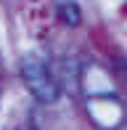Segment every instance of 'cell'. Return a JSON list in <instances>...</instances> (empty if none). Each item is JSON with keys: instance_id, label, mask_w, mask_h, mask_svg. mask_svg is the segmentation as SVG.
<instances>
[{"instance_id": "cell-1", "label": "cell", "mask_w": 127, "mask_h": 130, "mask_svg": "<svg viewBox=\"0 0 127 130\" xmlns=\"http://www.w3.org/2000/svg\"><path fill=\"white\" fill-rule=\"evenodd\" d=\"M19 74L24 88L37 98L40 104H56L58 101V82H56L53 72L48 69V64L37 56V53H27L19 61Z\"/></svg>"}, {"instance_id": "cell-2", "label": "cell", "mask_w": 127, "mask_h": 130, "mask_svg": "<svg viewBox=\"0 0 127 130\" xmlns=\"http://www.w3.org/2000/svg\"><path fill=\"white\" fill-rule=\"evenodd\" d=\"M58 16L66 27H77L82 21V13H79V5L72 3V0H61L58 3Z\"/></svg>"}]
</instances>
